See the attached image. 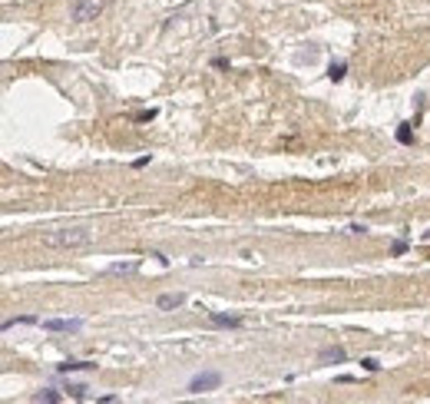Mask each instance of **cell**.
<instances>
[{"mask_svg":"<svg viewBox=\"0 0 430 404\" xmlns=\"http://www.w3.org/2000/svg\"><path fill=\"white\" fill-rule=\"evenodd\" d=\"M321 358L324 361H344V348H324Z\"/></svg>","mask_w":430,"mask_h":404,"instance_id":"11","label":"cell"},{"mask_svg":"<svg viewBox=\"0 0 430 404\" xmlns=\"http://www.w3.org/2000/svg\"><path fill=\"white\" fill-rule=\"evenodd\" d=\"M361 365H364V371H377V368H380V365H377V361H374V358H364V361H361Z\"/></svg>","mask_w":430,"mask_h":404,"instance_id":"16","label":"cell"},{"mask_svg":"<svg viewBox=\"0 0 430 404\" xmlns=\"http://www.w3.org/2000/svg\"><path fill=\"white\" fill-rule=\"evenodd\" d=\"M70 398L83 401V398H86V388H83V385H70Z\"/></svg>","mask_w":430,"mask_h":404,"instance_id":"13","label":"cell"},{"mask_svg":"<svg viewBox=\"0 0 430 404\" xmlns=\"http://www.w3.org/2000/svg\"><path fill=\"white\" fill-rule=\"evenodd\" d=\"M40 318L37 315H24V318H10V322H4V331H10L13 325H37Z\"/></svg>","mask_w":430,"mask_h":404,"instance_id":"9","label":"cell"},{"mask_svg":"<svg viewBox=\"0 0 430 404\" xmlns=\"http://www.w3.org/2000/svg\"><path fill=\"white\" fill-rule=\"evenodd\" d=\"M344 70H348V63H341V60H337V63H331V66H328V76L337 83V80H344Z\"/></svg>","mask_w":430,"mask_h":404,"instance_id":"10","label":"cell"},{"mask_svg":"<svg viewBox=\"0 0 430 404\" xmlns=\"http://www.w3.org/2000/svg\"><path fill=\"white\" fill-rule=\"evenodd\" d=\"M40 325H43L47 331H80L83 328L80 318H43Z\"/></svg>","mask_w":430,"mask_h":404,"instance_id":"4","label":"cell"},{"mask_svg":"<svg viewBox=\"0 0 430 404\" xmlns=\"http://www.w3.org/2000/svg\"><path fill=\"white\" fill-rule=\"evenodd\" d=\"M40 242L47 249H66V252H73V249H86L93 242V232L89 229H53V232L40 235Z\"/></svg>","mask_w":430,"mask_h":404,"instance_id":"1","label":"cell"},{"mask_svg":"<svg viewBox=\"0 0 430 404\" xmlns=\"http://www.w3.org/2000/svg\"><path fill=\"white\" fill-rule=\"evenodd\" d=\"M86 368H96V365H89V361H63L56 371H63V374H70V371H86Z\"/></svg>","mask_w":430,"mask_h":404,"instance_id":"7","label":"cell"},{"mask_svg":"<svg viewBox=\"0 0 430 404\" xmlns=\"http://www.w3.org/2000/svg\"><path fill=\"white\" fill-rule=\"evenodd\" d=\"M136 120H139V123H146V120H156V109H143V113H136Z\"/></svg>","mask_w":430,"mask_h":404,"instance_id":"15","label":"cell"},{"mask_svg":"<svg viewBox=\"0 0 430 404\" xmlns=\"http://www.w3.org/2000/svg\"><path fill=\"white\" fill-rule=\"evenodd\" d=\"M139 262H116V265H109L106 272H136Z\"/></svg>","mask_w":430,"mask_h":404,"instance_id":"12","label":"cell"},{"mask_svg":"<svg viewBox=\"0 0 430 404\" xmlns=\"http://www.w3.org/2000/svg\"><path fill=\"white\" fill-rule=\"evenodd\" d=\"M179 305H186V295H182V291H175V295H159V308H179Z\"/></svg>","mask_w":430,"mask_h":404,"instance_id":"6","label":"cell"},{"mask_svg":"<svg viewBox=\"0 0 430 404\" xmlns=\"http://www.w3.org/2000/svg\"><path fill=\"white\" fill-rule=\"evenodd\" d=\"M397 139H400V143H411V139H414V136H411V126H400V129H397Z\"/></svg>","mask_w":430,"mask_h":404,"instance_id":"14","label":"cell"},{"mask_svg":"<svg viewBox=\"0 0 430 404\" xmlns=\"http://www.w3.org/2000/svg\"><path fill=\"white\" fill-rule=\"evenodd\" d=\"M209 325H215V328H242L245 318H238V315H218V311H212V315H209Z\"/></svg>","mask_w":430,"mask_h":404,"instance_id":"5","label":"cell"},{"mask_svg":"<svg viewBox=\"0 0 430 404\" xmlns=\"http://www.w3.org/2000/svg\"><path fill=\"white\" fill-rule=\"evenodd\" d=\"M103 10V0H73L70 4V20H76V24H89V20H96Z\"/></svg>","mask_w":430,"mask_h":404,"instance_id":"2","label":"cell"},{"mask_svg":"<svg viewBox=\"0 0 430 404\" xmlns=\"http://www.w3.org/2000/svg\"><path fill=\"white\" fill-rule=\"evenodd\" d=\"M218 385H222V374H218V371H202V374H195V378L189 381V394H206V391H215Z\"/></svg>","mask_w":430,"mask_h":404,"instance_id":"3","label":"cell"},{"mask_svg":"<svg viewBox=\"0 0 430 404\" xmlns=\"http://www.w3.org/2000/svg\"><path fill=\"white\" fill-rule=\"evenodd\" d=\"M33 401H47V404H56V401H63V394L60 391H53V388H43L40 394H33Z\"/></svg>","mask_w":430,"mask_h":404,"instance_id":"8","label":"cell"},{"mask_svg":"<svg viewBox=\"0 0 430 404\" xmlns=\"http://www.w3.org/2000/svg\"><path fill=\"white\" fill-rule=\"evenodd\" d=\"M407 252V242H394V255H404Z\"/></svg>","mask_w":430,"mask_h":404,"instance_id":"17","label":"cell"}]
</instances>
